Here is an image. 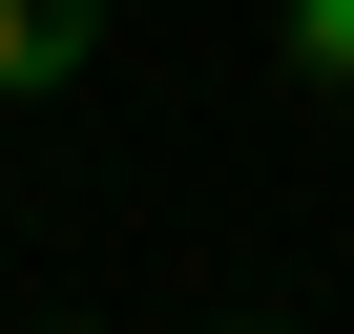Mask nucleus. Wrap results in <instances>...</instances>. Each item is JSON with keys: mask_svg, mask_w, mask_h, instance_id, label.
<instances>
[{"mask_svg": "<svg viewBox=\"0 0 354 334\" xmlns=\"http://www.w3.org/2000/svg\"><path fill=\"white\" fill-rule=\"evenodd\" d=\"M104 63V0H0V105H63Z\"/></svg>", "mask_w": 354, "mask_h": 334, "instance_id": "obj_1", "label": "nucleus"}, {"mask_svg": "<svg viewBox=\"0 0 354 334\" xmlns=\"http://www.w3.org/2000/svg\"><path fill=\"white\" fill-rule=\"evenodd\" d=\"M292 84H313V105H354V0H292Z\"/></svg>", "mask_w": 354, "mask_h": 334, "instance_id": "obj_2", "label": "nucleus"}]
</instances>
